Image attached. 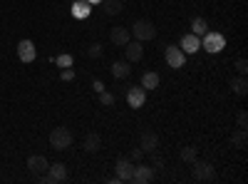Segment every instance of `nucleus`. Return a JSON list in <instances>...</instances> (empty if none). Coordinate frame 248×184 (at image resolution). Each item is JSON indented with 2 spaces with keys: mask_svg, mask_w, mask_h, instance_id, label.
I'll use <instances>...</instances> for the list:
<instances>
[{
  "mask_svg": "<svg viewBox=\"0 0 248 184\" xmlns=\"http://www.w3.org/2000/svg\"><path fill=\"white\" fill-rule=\"evenodd\" d=\"M47 182L50 184H60V182H67V167L62 162H55V165L47 167Z\"/></svg>",
  "mask_w": 248,
  "mask_h": 184,
  "instance_id": "obj_8",
  "label": "nucleus"
},
{
  "mask_svg": "<svg viewBox=\"0 0 248 184\" xmlns=\"http://www.w3.org/2000/svg\"><path fill=\"white\" fill-rule=\"evenodd\" d=\"M124 55H127V63H139L144 57V48L139 40H129L127 45H124Z\"/></svg>",
  "mask_w": 248,
  "mask_h": 184,
  "instance_id": "obj_9",
  "label": "nucleus"
},
{
  "mask_svg": "<svg viewBox=\"0 0 248 184\" xmlns=\"http://www.w3.org/2000/svg\"><path fill=\"white\" fill-rule=\"evenodd\" d=\"M191 33L199 35V37L209 33V25H206V20H203V17H194V20H191Z\"/></svg>",
  "mask_w": 248,
  "mask_h": 184,
  "instance_id": "obj_20",
  "label": "nucleus"
},
{
  "mask_svg": "<svg viewBox=\"0 0 248 184\" xmlns=\"http://www.w3.org/2000/svg\"><path fill=\"white\" fill-rule=\"evenodd\" d=\"M141 157H144V150H141V147H132L129 159H132V162H141Z\"/></svg>",
  "mask_w": 248,
  "mask_h": 184,
  "instance_id": "obj_29",
  "label": "nucleus"
},
{
  "mask_svg": "<svg viewBox=\"0 0 248 184\" xmlns=\"http://www.w3.org/2000/svg\"><path fill=\"white\" fill-rule=\"evenodd\" d=\"M60 80H62V83H70V80H75V70H72V67H62Z\"/></svg>",
  "mask_w": 248,
  "mask_h": 184,
  "instance_id": "obj_26",
  "label": "nucleus"
},
{
  "mask_svg": "<svg viewBox=\"0 0 248 184\" xmlns=\"http://www.w3.org/2000/svg\"><path fill=\"white\" fill-rule=\"evenodd\" d=\"M201 48H203L206 52L216 55V52H221V50L226 48V37H223L221 33H206L203 40H201Z\"/></svg>",
  "mask_w": 248,
  "mask_h": 184,
  "instance_id": "obj_4",
  "label": "nucleus"
},
{
  "mask_svg": "<svg viewBox=\"0 0 248 184\" xmlns=\"http://www.w3.org/2000/svg\"><path fill=\"white\" fill-rule=\"evenodd\" d=\"M109 37H112V43L114 45H119V48H124L132 40V33H129V28H112V33H109Z\"/></svg>",
  "mask_w": 248,
  "mask_h": 184,
  "instance_id": "obj_15",
  "label": "nucleus"
},
{
  "mask_svg": "<svg viewBox=\"0 0 248 184\" xmlns=\"http://www.w3.org/2000/svg\"><path fill=\"white\" fill-rule=\"evenodd\" d=\"M87 55H90V57H99V55H102V45H99V43L90 45V48H87Z\"/></svg>",
  "mask_w": 248,
  "mask_h": 184,
  "instance_id": "obj_31",
  "label": "nucleus"
},
{
  "mask_svg": "<svg viewBox=\"0 0 248 184\" xmlns=\"http://www.w3.org/2000/svg\"><path fill=\"white\" fill-rule=\"evenodd\" d=\"M186 55H194V52H199L201 50V37L199 35H194V33H189V35H184L181 37V45H179Z\"/></svg>",
  "mask_w": 248,
  "mask_h": 184,
  "instance_id": "obj_10",
  "label": "nucleus"
},
{
  "mask_svg": "<svg viewBox=\"0 0 248 184\" xmlns=\"http://www.w3.org/2000/svg\"><path fill=\"white\" fill-rule=\"evenodd\" d=\"M97 3H102V0H90V5H97Z\"/></svg>",
  "mask_w": 248,
  "mask_h": 184,
  "instance_id": "obj_33",
  "label": "nucleus"
},
{
  "mask_svg": "<svg viewBox=\"0 0 248 184\" xmlns=\"http://www.w3.org/2000/svg\"><path fill=\"white\" fill-rule=\"evenodd\" d=\"M139 147L144 150V154H147V152H154V150L159 147V134L152 132V130H147V132L141 134V139H139Z\"/></svg>",
  "mask_w": 248,
  "mask_h": 184,
  "instance_id": "obj_13",
  "label": "nucleus"
},
{
  "mask_svg": "<svg viewBox=\"0 0 248 184\" xmlns=\"http://www.w3.org/2000/svg\"><path fill=\"white\" fill-rule=\"evenodd\" d=\"M105 3V13L107 15H117L122 10V0H102Z\"/></svg>",
  "mask_w": 248,
  "mask_h": 184,
  "instance_id": "obj_24",
  "label": "nucleus"
},
{
  "mask_svg": "<svg viewBox=\"0 0 248 184\" xmlns=\"http://www.w3.org/2000/svg\"><path fill=\"white\" fill-rule=\"evenodd\" d=\"M99 145H102V139H99L97 132H90V134L85 137V150H87V152H99Z\"/></svg>",
  "mask_w": 248,
  "mask_h": 184,
  "instance_id": "obj_18",
  "label": "nucleus"
},
{
  "mask_svg": "<svg viewBox=\"0 0 248 184\" xmlns=\"http://www.w3.org/2000/svg\"><path fill=\"white\" fill-rule=\"evenodd\" d=\"M141 87L144 90H156L159 87V75L156 72H144L141 75Z\"/></svg>",
  "mask_w": 248,
  "mask_h": 184,
  "instance_id": "obj_17",
  "label": "nucleus"
},
{
  "mask_svg": "<svg viewBox=\"0 0 248 184\" xmlns=\"http://www.w3.org/2000/svg\"><path fill=\"white\" fill-rule=\"evenodd\" d=\"M28 167H30L32 174H45L47 167H50V162L43 154H32V157H28Z\"/></svg>",
  "mask_w": 248,
  "mask_h": 184,
  "instance_id": "obj_12",
  "label": "nucleus"
},
{
  "mask_svg": "<svg viewBox=\"0 0 248 184\" xmlns=\"http://www.w3.org/2000/svg\"><path fill=\"white\" fill-rule=\"evenodd\" d=\"M231 87H233V92L238 95V97H243L246 92H248V80H246V75H241V77H236L233 83H231Z\"/></svg>",
  "mask_w": 248,
  "mask_h": 184,
  "instance_id": "obj_19",
  "label": "nucleus"
},
{
  "mask_svg": "<svg viewBox=\"0 0 248 184\" xmlns=\"http://www.w3.org/2000/svg\"><path fill=\"white\" fill-rule=\"evenodd\" d=\"M99 102H102L105 107H107V105H114V95H109V92L102 90V92H99Z\"/></svg>",
  "mask_w": 248,
  "mask_h": 184,
  "instance_id": "obj_27",
  "label": "nucleus"
},
{
  "mask_svg": "<svg viewBox=\"0 0 248 184\" xmlns=\"http://www.w3.org/2000/svg\"><path fill=\"white\" fill-rule=\"evenodd\" d=\"M231 145H233V147H238V150H246V145H248V139H246V130H241V127H238V132H233V134H231Z\"/></svg>",
  "mask_w": 248,
  "mask_h": 184,
  "instance_id": "obj_21",
  "label": "nucleus"
},
{
  "mask_svg": "<svg viewBox=\"0 0 248 184\" xmlns=\"http://www.w3.org/2000/svg\"><path fill=\"white\" fill-rule=\"evenodd\" d=\"M179 157H181V162H189V165H191V162L199 157V150H196L194 145H189V147H181Z\"/></svg>",
  "mask_w": 248,
  "mask_h": 184,
  "instance_id": "obj_22",
  "label": "nucleus"
},
{
  "mask_svg": "<svg viewBox=\"0 0 248 184\" xmlns=\"http://www.w3.org/2000/svg\"><path fill=\"white\" fill-rule=\"evenodd\" d=\"M129 75H132V67H129L127 60H117V63H112V77H117V80H127Z\"/></svg>",
  "mask_w": 248,
  "mask_h": 184,
  "instance_id": "obj_16",
  "label": "nucleus"
},
{
  "mask_svg": "<svg viewBox=\"0 0 248 184\" xmlns=\"http://www.w3.org/2000/svg\"><path fill=\"white\" fill-rule=\"evenodd\" d=\"M236 122H238V127H241V130H246V127H248V115H246V110H241V112H238Z\"/></svg>",
  "mask_w": 248,
  "mask_h": 184,
  "instance_id": "obj_30",
  "label": "nucleus"
},
{
  "mask_svg": "<svg viewBox=\"0 0 248 184\" xmlns=\"http://www.w3.org/2000/svg\"><path fill=\"white\" fill-rule=\"evenodd\" d=\"M129 33L134 35V40H139V43H147V40H154L156 37V28H154L152 20H147V17L134 20V25H132Z\"/></svg>",
  "mask_w": 248,
  "mask_h": 184,
  "instance_id": "obj_1",
  "label": "nucleus"
},
{
  "mask_svg": "<svg viewBox=\"0 0 248 184\" xmlns=\"http://www.w3.org/2000/svg\"><path fill=\"white\" fill-rule=\"evenodd\" d=\"M132 174H134V162L129 157H119L117 159V177H119V182H132Z\"/></svg>",
  "mask_w": 248,
  "mask_h": 184,
  "instance_id": "obj_7",
  "label": "nucleus"
},
{
  "mask_svg": "<svg viewBox=\"0 0 248 184\" xmlns=\"http://www.w3.org/2000/svg\"><path fill=\"white\" fill-rule=\"evenodd\" d=\"M127 102H129V107H141L144 102H147V90L144 87H129V92H127Z\"/></svg>",
  "mask_w": 248,
  "mask_h": 184,
  "instance_id": "obj_14",
  "label": "nucleus"
},
{
  "mask_svg": "<svg viewBox=\"0 0 248 184\" xmlns=\"http://www.w3.org/2000/svg\"><path fill=\"white\" fill-rule=\"evenodd\" d=\"M92 87H94V92H97V95H99L102 90H105V85H102V83H99V80H94V83H92Z\"/></svg>",
  "mask_w": 248,
  "mask_h": 184,
  "instance_id": "obj_32",
  "label": "nucleus"
},
{
  "mask_svg": "<svg viewBox=\"0 0 248 184\" xmlns=\"http://www.w3.org/2000/svg\"><path fill=\"white\" fill-rule=\"evenodd\" d=\"M72 145V132L67 127H55L50 132V147L52 150H67Z\"/></svg>",
  "mask_w": 248,
  "mask_h": 184,
  "instance_id": "obj_3",
  "label": "nucleus"
},
{
  "mask_svg": "<svg viewBox=\"0 0 248 184\" xmlns=\"http://www.w3.org/2000/svg\"><path fill=\"white\" fill-rule=\"evenodd\" d=\"M72 15H75V17H87V15H90V3H82V0H77V3L72 5Z\"/></svg>",
  "mask_w": 248,
  "mask_h": 184,
  "instance_id": "obj_23",
  "label": "nucleus"
},
{
  "mask_svg": "<svg viewBox=\"0 0 248 184\" xmlns=\"http://www.w3.org/2000/svg\"><path fill=\"white\" fill-rule=\"evenodd\" d=\"M17 57L23 60V63H35L37 48H35L32 40H20V43H17Z\"/></svg>",
  "mask_w": 248,
  "mask_h": 184,
  "instance_id": "obj_6",
  "label": "nucleus"
},
{
  "mask_svg": "<svg viewBox=\"0 0 248 184\" xmlns=\"http://www.w3.org/2000/svg\"><path fill=\"white\" fill-rule=\"evenodd\" d=\"M164 57H167V65L174 67V70L184 67V63H186V52L181 48H176V45H169L167 50H164Z\"/></svg>",
  "mask_w": 248,
  "mask_h": 184,
  "instance_id": "obj_5",
  "label": "nucleus"
},
{
  "mask_svg": "<svg viewBox=\"0 0 248 184\" xmlns=\"http://www.w3.org/2000/svg\"><path fill=\"white\" fill-rule=\"evenodd\" d=\"M154 179V169L147 167V165H137L134 167V174H132V182L134 184H149Z\"/></svg>",
  "mask_w": 248,
  "mask_h": 184,
  "instance_id": "obj_11",
  "label": "nucleus"
},
{
  "mask_svg": "<svg viewBox=\"0 0 248 184\" xmlns=\"http://www.w3.org/2000/svg\"><path fill=\"white\" fill-rule=\"evenodd\" d=\"M236 72H238V75H246V72H248V63H246V57H238V60H236Z\"/></svg>",
  "mask_w": 248,
  "mask_h": 184,
  "instance_id": "obj_28",
  "label": "nucleus"
},
{
  "mask_svg": "<svg viewBox=\"0 0 248 184\" xmlns=\"http://www.w3.org/2000/svg\"><path fill=\"white\" fill-rule=\"evenodd\" d=\"M55 65H57V67H72V55H67V52L57 55V57H55Z\"/></svg>",
  "mask_w": 248,
  "mask_h": 184,
  "instance_id": "obj_25",
  "label": "nucleus"
},
{
  "mask_svg": "<svg viewBox=\"0 0 248 184\" xmlns=\"http://www.w3.org/2000/svg\"><path fill=\"white\" fill-rule=\"evenodd\" d=\"M191 174H194V179L196 182H214L216 179V169H214V165H209V162H203V159H194L191 162Z\"/></svg>",
  "mask_w": 248,
  "mask_h": 184,
  "instance_id": "obj_2",
  "label": "nucleus"
}]
</instances>
